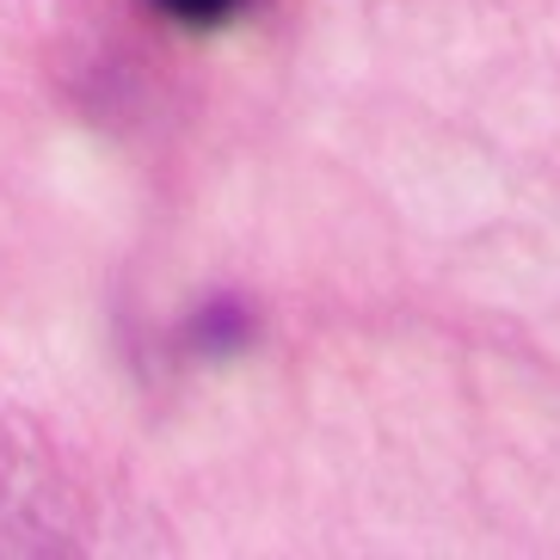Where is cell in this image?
Returning a JSON list of instances; mask_svg holds the SVG:
<instances>
[{"label":"cell","instance_id":"1","mask_svg":"<svg viewBox=\"0 0 560 560\" xmlns=\"http://www.w3.org/2000/svg\"><path fill=\"white\" fill-rule=\"evenodd\" d=\"M154 7L173 13V19H185V25H222L241 0H154Z\"/></svg>","mask_w":560,"mask_h":560}]
</instances>
